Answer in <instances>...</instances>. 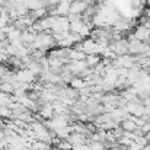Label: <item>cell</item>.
Instances as JSON below:
<instances>
[{"label": "cell", "mask_w": 150, "mask_h": 150, "mask_svg": "<svg viewBox=\"0 0 150 150\" xmlns=\"http://www.w3.org/2000/svg\"><path fill=\"white\" fill-rule=\"evenodd\" d=\"M38 115H40L41 120H44V121L51 120V118L54 117V108H52V103H42V105L40 106Z\"/></svg>", "instance_id": "7"}, {"label": "cell", "mask_w": 150, "mask_h": 150, "mask_svg": "<svg viewBox=\"0 0 150 150\" xmlns=\"http://www.w3.org/2000/svg\"><path fill=\"white\" fill-rule=\"evenodd\" d=\"M66 67L70 70V73H71L73 76H79L83 70L88 69L85 60H80V61H69V63L66 64Z\"/></svg>", "instance_id": "4"}, {"label": "cell", "mask_w": 150, "mask_h": 150, "mask_svg": "<svg viewBox=\"0 0 150 150\" xmlns=\"http://www.w3.org/2000/svg\"><path fill=\"white\" fill-rule=\"evenodd\" d=\"M54 147H57V149H60V150H71V144L67 140H60Z\"/></svg>", "instance_id": "15"}, {"label": "cell", "mask_w": 150, "mask_h": 150, "mask_svg": "<svg viewBox=\"0 0 150 150\" xmlns=\"http://www.w3.org/2000/svg\"><path fill=\"white\" fill-rule=\"evenodd\" d=\"M15 77H16V80H18L19 83H23V85H34V83L38 80V77H37L31 70H28V69L18 70V71L15 73Z\"/></svg>", "instance_id": "1"}, {"label": "cell", "mask_w": 150, "mask_h": 150, "mask_svg": "<svg viewBox=\"0 0 150 150\" xmlns=\"http://www.w3.org/2000/svg\"><path fill=\"white\" fill-rule=\"evenodd\" d=\"M133 37H134L137 41H140V42H147V41L150 40L149 29H147V28H144L143 25H139V26L134 29Z\"/></svg>", "instance_id": "6"}, {"label": "cell", "mask_w": 150, "mask_h": 150, "mask_svg": "<svg viewBox=\"0 0 150 150\" xmlns=\"http://www.w3.org/2000/svg\"><path fill=\"white\" fill-rule=\"evenodd\" d=\"M120 127H121L124 131H134V130L137 128V125H136L134 121H131V120H125V121H122V122L120 124Z\"/></svg>", "instance_id": "13"}, {"label": "cell", "mask_w": 150, "mask_h": 150, "mask_svg": "<svg viewBox=\"0 0 150 150\" xmlns=\"http://www.w3.org/2000/svg\"><path fill=\"white\" fill-rule=\"evenodd\" d=\"M109 50H112L115 52V55H124V54H128V40L127 38H121L118 41L114 42V45L108 47Z\"/></svg>", "instance_id": "3"}, {"label": "cell", "mask_w": 150, "mask_h": 150, "mask_svg": "<svg viewBox=\"0 0 150 150\" xmlns=\"http://www.w3.org/2000/svg\"><path fill=\"white\" fill-rule=\"evenodd\" d=\"M67 142H69V143L71 144V147H73V146H77V144H85V143H86V137H85L83 134H79V133H71V134L69 136Z\"/></svg>", "instance_id": "8"}, {"label": "cell", "mask_w": 150, "mask_h": 150, "mask_svg": "<svg viewBox=\"0 0 150 150\" xmlns=\"http://www.w3.org/2000/svg\"><path fill=\"white\" fill-rule=\"evenodd\" d=\"M142 150H150V144H146L144 147H142Z\"/></svg>", "instance_id": "22"}, {"label": "cell", "mask_w": 150, "mask_h": 150, "mask_svg": "<svg viewBox=\"0 0 150 150\" xmlns=\"http://www.w3.org/2000/svg\"><path fill=\"white\" fill-rule=\"evenodd\" d=\"M21 35H22V32H19L18 29H13V31H10L7 35H6V40L9 41V42H15V41H21Z\"/></svg>", "instance_id": "12"}, {"label": "cell", "mask_w": 150, "mask_h": 150, "mask_svg": "<svg viewBox=\"0 0 150 150\" xmlns=\"http://www.w3.org/2000/svg\"><path fill=\"white\" fill-rule=\"evenodd\" d=\"M82 44H83V52L86 55H89V54H98V55H100L103 48H105V47H100L98 42H95L91 38H85L82 41Z\"/></svg>", "instance_id": "2"}, {"label": "cell", "mask_w": 150, "mask_h": 150, "mask_svg": "<svg viewBox=\"0 0 150 150\" xmlns=\"http://www.w3.org/2000/svg\"><path fill=\"white\" fill-rule=\"evenodd\" d=\"M144 137L147 139V143H149V144H150V131H149V133H147V134H146V136H144Z\"/></svg>", "instance_id": "21"}, {"label": "cell", "mask_w": 150, "mask_h": 150, "mask_svg": "<svg viewBox=\"0 0 150 150\" xmlns=\"http://www.w3.org/2000/svg\"><path fill=\"white\" fill-rule=\"evenodd\" d=\"M88 1L86 0H74L70 3V13L69 15H82L88 9Z\"/></svg>", "instance_id": "5"}, {"label": "cell", "mask_w": 150, "mask_h": 150, "mask_svg": "<svg viewBox=\"0 0 150 150\" xmlns=\"http://www.w3.org/2000/svg\"><path fill=\"white\" fill-rule=\"evenodd\" d=\"M67 58H69V61H80V60H85L86 58V54L83 51H77V50L70 48Z\"/></svg>", "instance_id": "11"}, {"label": "cell", "mask_w": 150, "mask_h": 150, "mask_svg": "<svg viewBox=\"0 0 150 150\" xmlns=\"http://www.w3.org/2000/svg\"><path fill=\"white\" fill-rule=\"evenodd\" d=\"M128 150H142V146H140V144H137L136 142H133V143L130 144Z\"/></svg>", "instance_id": "18"}, {"label": "cell", "mask_w": 150, "mask_h": 150, "mask_svg": "<svg viewBox=\"0 0 150 150\" xmlns=\"http://www.w3.org/2000/svg\"><path fill=\"white\" fill-rule=\"evenodd\" d=\"M144 115H149L150 117V106H146V114Z\"/></svg>", "instance_id": "20"}, {"label": "cell", "mask_w": 150, "mask_h": 150, "mask_svg": "<svg viewBox=\"0 0 150 150\" xmlns=\"http://www.w3.org/2000/svg\"><path fill=\"white\" fill-rule=\"evenodd\" d=\"M69 86L73 88V89H76V91H82V89L86 88V82L82 77H79V76H73V79L70 80Z\"/></svg>", "instance_id": "9"}, {"label": "cell", "mask_w": 150, "mask_h": 150, "mask_svg": "<svg viewBox=\"0 0 150 150\" xmlns=\"http://www.w3.org/2000/svg\"><path fill=\"white\" fill-rule=\"evenodd\" d=\"M26 1L28 0H15V3H18V4H26Z\"/></svg>", "instance_id": "19"}, {"label": "cell", "mask_w": 150, "mask_h": 150, "mask_svg": "<svg viewBox=\"0 0 150 150\" xmlns=\"http://www.w3.org/2000/svg\"><path fill=\"white\" fill-rule=\"evenodd\" d=\"M112 134H114V137L118 140L120 137H122V136H124V130H122L121 127H117L115 130H112Z\"/></svg>", "instance_id": "16"}, {"label": "cell", "mask_w": 150, "mask_h": 150, "mask_svg": "<svg viewBox=\"0 0 150 150\" xmlns=\"http://www.w3.org/2000/svg\"><path fill=\"white\" fill-rule=\"evenodd\" d=\"M149 35H150V28H149Z\"/></svg>", "instance_id": "23"}, {"label": "cell", "mask_w": 150, "mask_h": 150, "mask_svg": "<svg viewBox=\"0 0 150 150\" xmlns=\"http://www.w3.org/2000/svg\"><path fill=\"white\" fill-rule=\"evenodd\" d=\"M100 60H102V57L98 55V54H89V55H86L85 63H86V66H88L89 69H93V67H96V66L99 64Z\"/></svg>", "instance_id": "10"}, {"label": "cell", "mask_w": 150, "mask_h": 150, "mask_svg": "<svg viewBox=\"0 0 150 150\" xmlns=\"http://www.w3.org/2000/svg\"><path fill=\"white\" fill-rule=\"evenodd\" d=\"M142 128V133H143V136H146L147 133L150 131V121H146L144 124H143V127H140Z\"/></svg>", "instance_id": "17"}, {"label": "cell", "mask_w": 150, "mask_h": 150, "mask_svg": "<svg viewBox=\"0 0 150 150\" xmlns=\"http://www.w3.org/2000/svg\"><path fill=\"white\" fill-rule=\"evenodd\" d=\"M7 118H12V109L9 106H4V105H0V120H7Z\"/></svg>", "instance_id": "14"}]
</instances>
